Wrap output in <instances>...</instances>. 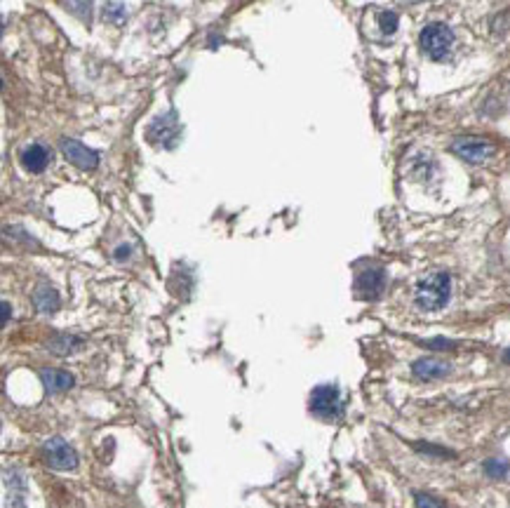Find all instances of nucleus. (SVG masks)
<instances>
[{
    "label": "nucleus",
    "instance_id": "f257e3e1",
    "mask_svg": "<svg viewBox=\"0 0 510 508\" xmlns=\"http://www.w3.org/2000/svg\"><path fill=\"white\" fill-rule=\"evenodd\" d=\"M452 294V280L447 273H433L416 285V303L424 311H440Z\"/></svg>",
    "mask_w": 510,
    "mask_h": 508
},
{
    "label": "nucleus",
    "instance_id": "f03ea898",
    "mask_svg": "<svg viewBox=\"0 0 510 508\" xmlns=\"http://www.w3.org/2000/svg\"><path fill=\"white\" fill-rule=\"evenodd\" d=\"M419 42H421V49H424L428 57L435 61H443L454 45V33L447 24L435 22V24H428V26L421 31Z\"/></svg>",
    "mask_w": 510,
    "mask_h": 508
},
{
    "label": "nucleus",
    "instance_id": "7ed1b4c3",
    "mask_svg": "<svg viewBox=\"0 0 510 508\" xmlns=\"http://www.w3.org/2000/svg\"><path fill=\"white\" fill-rule=\"evenodd\" d=\"M310 412L320 419H334L341 414V398H339V388L337 386H318L310 393L308 402Z\"/></svg>",
    "mask_w": 510,
    "mask_h": 508
},
{
    "label": "nucleus",
    "instance_id": "20e7f679",
    "mask_svg": "<svg viewBox=\"0 0 510 508\" xmlns=\"http://www.w3.org/2000/svg\"><path fill=\"white\" fill-rule=\"evenodd\" d=\"M452 151L456 153L459 158H463L465 163L472 165H480L487 158L494 156V146L484 139L477 137H461V139H454L452 141Z\"/></svg>",
    "mask_w": 510,
    "mask_h": 508
},
{
    "label": "nucleus",
    "instance_id": "39448f33",
    "mask_svg": "<svg viewBox=\"0 0 510 508\" xmlns=\"http://www.w3.org/2000/svg\"><path fill=\"white\" fill-rule=\"evenodd\" d=\"M42 454H45V461L52 468L57 470H73L78 466V457L73 452L71 445H66L61 438H49L42 447Z\"/></svg>",
    "mask_w": 510,
    "mask_h": 508
},
{
    "label": "nucleus",
    "instance_id": "423d86ee",
    "mask_svg": "<svg viewBox=\"0 0 510 508\" xmlns=\"http://www.w3.org/2000/svg\"><path fill=\"white\" fill-rule=\"evenodd\" d=\"M61 153L66 156L68 163H73L80 170H95L99 165V156L92 148H87L85 144H80L76 139H64L61 141Z\"/></svg>",
    "mask_w": 510,
    "mask_h": 508
},
{
    "label": "nucleus",
    "instance_id": "0eeeda50",
    "mask_svg": "<svg viewBox=\"0 0 510 508\" xmlns=\"http://www.w3.org/2000/svg\"><path fill=\"white\" fill-rule=\"evenodd\" d=\"M383 285H385L383 269H367L358 276L356 289L362 299H376V296L383 292Z\"/></svg>",
    "mask_w": 510,
    "mask_h": 508
},
{
    "label": "nucleus",
    "instance_id": "6e6552de",
    "mask_svg": "<svg viewBox=\"0 0 510 508\" xmlns=\"http://www.w3.org/2000/svg\"><path fill=\"white\" fill-rule=\"evenodd\" d=\"M414 376L416 379H424V381H433V379H443L452 372L449 363L445 360H435V358H421V360L414 363Z\"/></svg>",
    "mask_w": 510,
    "mask_h": 508
},
{
    "label": "nucleus",
    "instance_id": "1a4fd4ad",
    "mask_svg": "<svg viewBox=\"0 0 510 508\" xmlns=\"http://www.w3.org/2000/svg\"><path fill=\"white\" fill-rule=\"evenodd\" d=\"M49 163V151L45 146H40V144H33V146H29V148H24V153H22V165L26 167L29 172H42L47 167Z\"/></svg>",
    "mask_w": 510,
    "mask_h": 508
},
{
    "label": "nucleus",
    "instance_id": "9d476101",
    "mask_svg": "<svg viewBox=\"0 0 510 508\" xmlns=\"http://www.w3.org/2000/svg\"><path fill=\"white\" fill-rule=\"evenodd\" d=\"M40 379L45 383L47 393H61L73 386V376L64 370H42Z\"/></svg>",
    "mask_w": 510,
    "mask_h": 508
},
{
    "label": "nucleus",
    "instance_id": "9b49d317",
    "mask_svg": "<svg viewBox=\"0 0 510 508\" xmlns=\"http://www.w3.org/2000/svg\"><path fill=\"white\" fill-rule=\"evenodd\" d=\"M33 303L40 313H54L59 308V294L54 292L49 285H42V287L35 289L33 294Z\"/></svg>",
    "mask_w": 510,
    "mask_h": 508
},
{
    "label": "nucleus",
    "instance_id": "f8f14e48",
    "mask_svg": "<svg viewBox=\"0 0 510 508\" xmlns=\"http://www.w3.org/2000/svg\"><path fill=\"white\" fill-rule=\"evenodd\" d=\"M80 346H83V342L76 339V337H54V339H49V342H47V349L54 351V353H59V356L73 353L76 349H80Z\"/></svg>",
    "mask_w": 510,
    "mask_h": 508
},
{
    "label": "nucleus",
    "instance_id": "ddd939ff",
    "mask_svg": "<svg viewBox=\"0 0 510 508\" xmlns=\"http://www.w3.org/2000/svg\"><path fill=\"white\" fill-rule=\"evenodd\" d=\"M66 8L73 12V15H78L80 19H87L90 22V10H92V3L90 0H66Z\"/></svg>",
    "mask_w": 510,
    "mask_h": 508
},
{
    "label": "nucleus",
    "instance_id": "4468645a",
    "mask_svg": "<svg viewBox=\"0 0 510 508\" xmlns=\"http://www.w3.org/2000/svg\"><path fill=\"white\" fill-rule=\"evenodd\" d=\"M484 470H487L491 478H503V475L508 473V461H501V459H487V461H484Z\"/></svg>",
    "mask_w": 510,
    "mask_h": 508
},
{
    "label": "nucleus",
    "instance_id": "2eb2a0df",
    "mask_svg": "<svg viewBox=\"0 0 510 508\" xmlns=\"http://www.w3.org/2000/svg\"><path fill=\"white\" fill-rule=\"evenodd\" d=\"M378 26H381L383 33H395L397 31V15L395 12H383V15H378Z\"/></svg>",
    "mask_w": 510,
    "mask_h": 508
},
{
    "label": "nucleus",
    "instance_id": "dca6fc26",
    "mask_svg": "<svg viewBox=\"0 0 510 508\" xmlns=\"http://www.w3.org/2000/svg\"><path fill=\"white\" fill-rule=\"evenodd\" d=\"M414 501H416V508H445L443 501H438L435 497H431V494H424V492L416 494Z\"/></svg>",
    "mask_w": 510,
    "mask_h": 508
},
{
    "label": "nucleus",
    "instance_id": "f3484780",
    "mask_svg": "<svg viewBox=\"0 0 510 508\" xmlns=\"http://www.w3.org/2000/svg\"><path fill=\"white\" fill-rule=\"evenodd\" d=\"M106 17H109L111 22H115V24L125 22V5H120V3H109V5H106Z\"/></svg>",
    "mask_w": 510,
    "mask_h": 508
},
{
    "label": "nucleus",
    "instance_id": "a211bd4d",
    "mask_svg": "<svg viewBox=\"0 0 510 508\" xmlns=\"http://www.w3.org/2000/svg\"><path fill=\"white\" fill-rule=\"evenodd\" d=\"M428 349H440V351H447V349H454L452 342H447V339H433V342H426Z\"/></svg>",
    "mask_w": 510,
    "mask_h": 508
},
{
    "label": "nucleus",
    "instance_id": "6ab92c4d",
    "mask_svg": "<svg viewBox=\"0 0 510 508\" xmlns=\"http://www.w3.org/2000/svg\"><path fill=\"white\" fill-rule=\"evenodd\" d=\"M125 257H129V247H127V245H120V247H118V250H115V259H118V262H122V259H125Z\"/></svg>",
    "mask_w": 510,
    "mask_h": 508
},
{
    "label": "nucleus",
    "instance_id": "aec40b11",
    "mask_svg": "<svg viewBox=\"0 0 510 508\" xmlns=\"http://www.w3.org/2000/svg\"><path fill=\"white\" fill-rule=\"evenodd\" d=\"M10 320V303L3 301V323H8Z\"/></svg>",
    "mask_w": 510,
    "mask_h": 508
}]
</instances>
